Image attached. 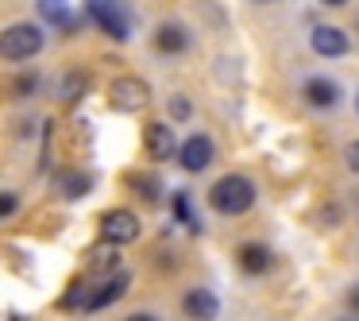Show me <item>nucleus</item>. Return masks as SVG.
<instances>
[{
  "label": "nucleus",
  "instance_id": "obj_18",
  "mask_svg": "<svg viewBox=\"0 0 359 321\" xmlns=\"http://www.w3.org/2000/svg\"><path fill=\"white\" fill-rule=\"evenodd\" d=\"M66 81H70V86H66V89H58V97H62V101H74V97H78L81 89H86V78H81V74H70Z\"/></svg>",
  "mask_w": 359,
  "mask_h": 321
},
{
  "label": "nucleus",
  "instance_id": "obj_8",
  "mask_svg": "<svg viewBox=\"0 0 359 321\" xmlns=\"http://www.w3.org/2000/svg\"><path fill=\"white\" fill-rule=\"evenodd\" d=\"M143 140H147V155L155 159V163H166V159H178V140H174V132L166 124H151L147 132H143Z\"/></svg>",
  "mask_w": 359,
  "mask_h": 321
},
{
  "label": "nucleus",
  "instance_id": "obj_23",
  "mask_svg": "<svg viewBox=\"0 0 359 321\" xmlns=\"http://www.w3.org/2000/svg\"><path fill=\"white\" fill-rule=\"evenodd\" d=\"M348 306H351V310H359V287H351V298H348Z\"/></svg>",
  "mask_w": 359,
  "mask_h": 321
},
{
  "label": "nucleus",
  "instance_id": "obj_1",
  "mask_svg": "<svg viewBox=\"0 0 359 321\" xmlns=\"http://www.w3.org/2000/svg\"><path fill=\"white\" fill-rule=\"evenodd\" d=\"M209 202L217 213H224V217H240V213H248L251 205H255V186H251L243 174H228V178H220L217 186L209 190Z\"/></svg>",
  "mask_w": 359,
  "mask_h": 321
},
{
  "label": "nucleus",
  "instance_id": "obj_22",
  "mask_svg": "<svg viewBox=\"0 0 359 321\" xmlns=\"http://www.w3.org/2000/svg\"><path fill=\"white\" fill-rule=\"evenodd\" d=\"M16 213V194H0V217H12Z\"/></svg>",
  "mask_w": 359,
  "mask_h": 321
},
{
  "label": "nucleus",
  "instance_id": "obj_5",
  "mask_svg": "<svg viewBox=\"0 0 359 321\" xmlns=\"http://www.w3.org/2000/svg\"><path fill=\"white\" fill-rule=\"evenodd\" d=\"M128 287H132V275H128V271H112V279H109V282H101V287L89 290L86 310H104V306H112L116 298H124V290H128Z\"/></svg>",
  "mask_w": 359,
  "mask_h": 321
},
{
  "label": "nucleus",
  "instance_id": "obj_10",
  "mask_svg": "<svg viewBox=\"0 0 359 321\" xmlns=\"http://www.w3.org/2000/svg\"><path fill=\"white\" fill-rule=\"evenodd\" d=\"M93 20L97 27H101L104 35H112V39H128V20L120 8H112V4H93Z\"/></svg>",
  "mask_w": 359,
  "mask_h": 321
},
{
  "label": "nucleus",
  "instance_id": "obj_26",
  "mask_svg": "<svg viewBox=\"0 0 359 321\" xmlns=\"http://www.w3.org/2000/svg\"><path fill=\"white\" fill-rule=\"evenodd\" d=\"M4 321H32V317H24V313H8Z\"/></svg>",
  "mask_w": 359,
  "mask_h": 321
},
{
  "label": "nucleus",
  "instance_id": "obj_7",
  "mask_svg": "<svg viewBox=\"0 0 359 321\" xmlns=\"http://www.w3.org/2000/svg\"><path fill=\"white\" fill-rule=\"evenodd\" d=\"M178 163L186 166L189 174L205 171V166L212 163V140L209 136H189V140L182 143V151H178Z\"/></svg>",
  "mask_w": 359,
  "mask_h": 321
},
{
  "label": "nucleus",
  "instance_id": "obj_13",
  "mask_svg": "<svg viewBox=\"0 0 359 321\" xmlns=\"http://www.w3.org/2000/svg\"><path fill=\"white\" fill-rule=\"evenodd\" d=\"M186 32H182L178 24H163L155 32V51H163V55H182L186 51Z\"/></svg>",
  "mask_w": 359,
  "mask_h": 321
},
{
  "label": "nucleus",
  "instance_id": "obj_20",
  "mask_svg": "<svg viewBox=\"0 0 359 321\" xmlns=\"http://www.w3.org/2000/svg\"><path fill=\"white\" fill-rule=\"evenodd\" d=\"M344 159H348V166L359 174V140H351L348 148H344Z\"/></svg>",
  "mask_w": 359,
  "mask_h": 321
},
{
  "label": "nucleus",
  "instance_id": "obj_11",
  "mask_svg": "<svg viewBox=\"0 0 359 321\" xmlns=\"http://www.w3.org/2000/svg\"><path fill=\"white\" fill-rule=\"evenodd\" d=\"M305 101L317 105V109H332L340 101V89H336L332 78H309L305 81Z\"/></svg>",
  "mask_w": 359,
  "mask_h": 321
},
{
  "label": "nucleus",
  "instance_id": "obj_17",
  "mask_svg": "<svg viewBox=\"0 0 359 321\" xmlns=\"http://www.w3.org/2000/svg\"><path fill=\"white\" fill-rule=\"evenodd\" d=\"M174 217H178V221H186L189 228H197V221H194V209H189V194H182V190L174 194Z\"/></svg>",
  "mask_w": 359,
  "mask_h": 321
},
{
  "label": "nucleus",
  "instance_id": "obj_27",
  "mask_svg": "<svg viewBox=\"0 0 359 321\" xmlns=\"http://www.w3.org/2000/svg\"><path fill=\"white\" fill-rule=\"evenodd\" d=\"M355 109H359V97H355Z\"/></svg>",
  "mask_w": 359,
  "mask_h": 321
},
{
  "label": "nucleus",
  "instance_id": "obj_16",
  "mask_svg": "<svg viewBox=\"0 0 359 321\" xmlns=\"http://www.w3.org/2000/svg\"><path fill=\"white\" fill-rule=\"evenodd\" d=\"M39 16L47 20V24H70V4L66 0H39Z\"/></svg>",
  "mask_w": 359,
  "mask_h": 321
},
{
  "label": "nucleus",
  "instance_id": "obj_9",
  "mask_svg": "<svg viewBox=\"0 0 359 321\" xmlns=\"http://www.w3.org/2000/svg\"><path fill=\"white\" fill-rule=\"evenodd\" d=\"M313 51H317L320 58H344L348 55V35L340 32V27H313Z\"/></svg>",
  "mask_w": 359,
  "mask_h": 321
},
{
  "label": "nucleus",
  "instance_id": "obj_19",
  "mask_svg": "<svg viewBox=\"0 0 359 321\" xmlns=\"http://www.w3.org/2000/svg\"><path fill=\"white\" fill-rule=\"evenodd\" d=\"M170 117H174V120H186V117H194V105H189L186 97H170Z\"/></svg>",
  "mask_w": 359,
  "mask_h": 321
},
{
  "label": "nucleus",
  "instance_id": "obj_14",
  "mask_svg": "<svg viewBox=\"0 0 359 321\" xmlns=\"http://www.w3.org/2000/svg\"><path fill=\"white\" fill-rule=\"evenodd\" d=\"M89 186H93V174H86V171H66L62 178H58V190H62V197H81V194H89Z\"/></svg>",
  "mask_w": 359,
  "mask_h": 321
},
{
  "label": "nucleus",
  "instance_id": "obj_12",
  "mask_svg": "<svg viewBox=\"0 0 359 321\" xmlns=\"http://www.w3.org/2000/svg\"><path fill=\"white\" fill-rule=\"evenodd\" d=\"M271 267V251L263 244H243L240 248V271L243 275H263Z\"/></svg>",
  "mask_w": 359,
  "mask_h": 321
},
{
  "label": "nucleus",
  "instance_id": "obj_2",
  "mask_svg": "<svg viewBox=\"0 0 359 321\" xmlns=\"http://www.w3.org/2000/svg\"><path fill=\"white\" fill-rule=\"evenodd\" d=\"M43 51V32L35 24H12L0 35V55L20 63V58H35Z\"/></svg>",
  "mask_w": 359,
  "mask_h": 321
},
{
  "label": "nucleus",
  "instance_id": "obj_25",
  "mask_svg": "<svg viewBox=\"0 0 359 321\" xmlns=\"http://www.w3.org/2000/svg\"><path fill=\"white\" fill-rule=\"evenodd\" d=\"M320 4H328V8H340V4H348V0H320Z\"/></svg>",
  "mask_w": 359,
  "mask_h": 321
},
{
  "label": "nucleus",
  "instance_id": "obj_6",
  "mask_svg": "<svg viewBox=\"0 0 359 321\" xmlns=\"http://www.w3.org/2000/svg\"><path fill=\"white\" fill-rule=\"evenodd\" d=\"M182 310H186V317H194V321H212L220 313V298L212 294V290H205V287H194V290H186V298H182Z\"/></svg>",
  "mask_w": 359,
  "mask_h": 321
},
{
  "label": "nucleus",
  "instance_id": "obj_4",
  "mask_svg": "<svg viewBox=\"0 0 359 321\" xmlns=\"http://www.w3.org/2000/svg\"><path fill=\"white\" fill-rule=\"evenodd\" d=\"M109 101H112V109H120V112H140V109H147L151 93L140 78H116L109 86Z\"/></svg>",
  "mask_w": 359,
  "mask_h": 321
},
{
  "label": "nucleus",
  "instance_id": "obj_3",
  "mask_svg": "<svg viewBox=\"0 0 359 321\" xmlns=\"http://www.w3.org/2000/svg\"><path fill=\"white\" fill-rule=\"evenodd\" d=\"M101 240H109V244L140 240V217H135L132 209H109L101 217Z\"/></svg>",
  "mask_w": 359,
  "mask_h": 321
},
{
  "label": "nucleus",
  "instance_id": "obj_15",
  "mask_svg": "<svg viewBox=\"0 0 359 321\" xmlns=\"http://www.w3.org/2000/svg\"><path fill=\"white\" fill-rule=\"evenodd\" d=\"M128 186H132L140 197H147V202H158V197H163V182H158L155 174H140V171H132V174H128Z\"/></svg>",
  "mask_w": 359,
  "mask_h": 321
},
{
  "label": "nucleus",
  "instance_id": "obj_21",
  "mask_svg": "<svg viewBox=\"0 0 359 321\" xmlns=\"http://www.w3.org/2000/svg\"><path fill=\"white\" fill-rule=\"evenodd\" d=\"M35 86H39V78H35V74H24V78H16V93H35Z\"/></svg>",
  "mask_w": 359,
  "mask_h": 321
},
{
  "label": "nucleus",
  "instance_id": "obj_24",
  "mask_svg": "<svg viewBox=\"0 0 359 321\" xmlns=\"http://www.w3.org/2000/svg\"><path fill=\"white\" fill-rule=\"evenodd\" d=\"M128 321H158V317H151V313H132Z\"/></svg>",
  "mask_w": 359,
  "mask_h": 321
}]
</instances>
